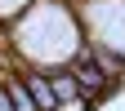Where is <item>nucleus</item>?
<instances>
[{"label":"nucleus","mask_w":125,"mask_h":111,"mask_svg":"<svg viewBox=\"0 0 125 111\" xmlns=\"http://www.w3.org/2000/svg\"><path fill=\"white\" fill-rule=\"evenodd\" d=\"M22 80H27V89H31V98H36L40 111H58V98H54V85H49L45 67H22Z\"/></svg>","instance_id":"3"},{"label":"nucleus","mask_w":125,"mask_h":111,"mask_svg":"<svg viewBox=\"0 0 125 111\" xmlns=\"http://www.w3.org/2000/svg\"><path fill=\"white\" fill-rule=\"evenodd\" d=\"M72 5H76V0H72Z\"/></svg>","instance_id":"5"},{"label":"nucleus","mask_w":125,"mask_h":111,"mask_svg":"<svg viewBox=\"0 0 125 111\" xmlns=\"http://www.w3.org/2000/svg\"><path fill=\"white\" fill-rule=\"evenodd\" d=\"M27 5H31V0H0V27H9V22L18 18Z\"/></svg>","instance_id":"4"},{"label":"nucleus","mask_w":125,"mask_h":111,"mask_svg":"<svg viewBox=\"0 0 125 111\" xmlns=\"http://www.w3.org/2000/svg\"><path fill=\"white\" fill-rule=\"evenodd\" d=\"M13 58L22 67H67L85 44V22L72 0H31L9 27Z\"/></svg>","instance_id":"1"},{"label":"nucleus","mask_w":125,"mask_h":111,"mask_svg":"<svg viewBox=\"0 0 125 111\" xmlns=\"http://www.w3.org/2000/svg\"><path fill=\"white\" fill-rule=\"evenodd\" d=\"M67 67H72V76H76V85H81V93H85V98H89L94 107H98V102H107V98H112V93L121 89V85L112 80V76H107V71L98 67V62L89 58V49H85V44H81V53H76V58L67 62Z\"/></svg>","instance_id":"2"}]
</instances>
